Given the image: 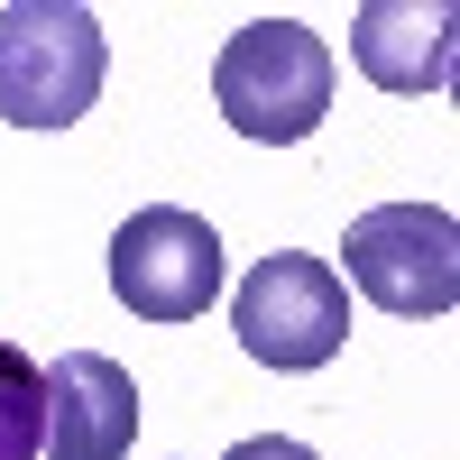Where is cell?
<instances>
[{"mask_svg":"<svg viewBox=\"0 0 460 460\" xmlns=\"http://www.w3.org/2000/svg\"><path fill=\"white\" fill-rule=\"evenodd\" d=\"M111 295L138 323H203L221 295V230L184 203H147L111 230Z\"/></svg>","mask_w":460,"mask_h":460,"instance_id":"5","label":"cell"},{"mask_svg":"<svg viewBox=\"0 0 460 460\" xmlns=\"http://www.w3.org/2000/svg\"><path fill=\"white\" fill-rule=\"evenodd\" d=\"M230 332H240V350L258 368H277V377L332 368L341 341H350V286H341L323 258L277 249V258H258L240 277V295H230Z\"/></svg>","mask_w":460,"mask_h":460,"instance_id":"3","label":"cell"},{"mask_svg":"<svg viewBox=\"0 0 460 460\" xmlns=\"http://www.w3.org/2000/svg\"><path fill=\"white\" fill-rule=\"evenodd\" d=\"M138 433V377L102 350H65L47 368V442L37 460H129Z\"/></svg>","mask_w":460,"mask_h":460,"instance_id":"6","label":"cell"},{"mask_svg":"<svg viewBox=\"0 0 460 460\" xmlns=\"http://www.w3.org/2000/svg\"><path fill=\"white\" fill-rule=\"evenodd\" d=\"M221 460H314L304 442H286V433H249V442H230Z\"/></svg>","mask_w":460,"mask_h":460,"instance_id":"9","label":"cell"},{"mask_svg":"<svg viewBox=\"0 0 460 460\" xmlns=\"http://www.w3.org/2000/svg\"><path fill=\"white\" fill-rule=\"evenodd\" d=\"M341 267H350V286L377 304V314L442 323L460 304V221L433 212V203H377V212L350 221Z\"/></svg>","mask_w":460,"mask_h":460,"instance_id":"4","label":"cell"},{"mask_svg":"<svg viewBox=\"0 0 460 460\" xmlns=\"http://www.w3.org/2000/svg\"><path fill=\"white\" fill-rule=\"evenodd\" d=\"M451 37H460L451 0H368L350 19V56L377 93H442L451 84Z\"/></svg>","mask_w":460,"mask_h":460,"instance_id":"7","label":"cell"},{"mask_svg":"<svg viewBox=\"0 0 460 460\" xmlns=\"http://www.w3.org/2000/svg\"><path fill=\"white\" fill-rule=\"evenodd\" d=\"M37 442H47V368L0 341V460H37Z\"/></svg>","mask_w":460,"mask_h":460,"instance_id":"8","label":"cell"},{"mask_svg":"<svg viewBox=\"0 0 460 460\" xmlns=\"http://www.w3.org/2000/svg\"><path fill=\"white\" fill-rule=\"evenodd\" d=\"M102 19L74 0H10L0 10V120L10 129H74L102 102Z\"/></svg>","mask_w":460,"mask_h":460,"instance_id":"2","label":"cell"},{"mask_svg":"<svg viewBox=\"0 0 460 460\" xmlns=\"http://www.w3.org/2000/svg\"><path fill=\"white\" fill-rule=\"evenodd\" d=\"M332 47L304 19H249V28H230L221 37V56H212V102H221V120L258 138V147H295V138H314L323 129V111H332Z\"/></svg>","mask_w":460,"mask_h":460,"instance_id":"1","label":"cell"}]
</instances>
